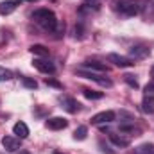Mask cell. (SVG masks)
Returning <instances> with one entry per match:
<instances>
[{"instance_id":"obj_23","label":"cell","mask_w":154,"mask_h":154,"mask_svg":"<svg viewBox=\"0 0 154 154\" xmlns=\"http://www.w3.org/2000/svg\"><path fill=\"white\" fill-rule=\"evenodd\" d=\"M22 84H23L25 88H29V90H36V88H38V82L32 81V79H29V77H22Z\"/></svg>"},{"instance_id":"obj_30","label":"cell","mask_w":154,"mask_h":154,"mask_svg":"<svg viewBox=\"0 0 154 154\" xmlns=\"http://www.w3.org/2000/svg\"><path fill=\"white\" fill-rule=\"evenodd\" d=\"M84 2H90V4H95L97 0H84Z\"/></svg>"},{"instance_id":"obj_29","label":"cell","mask_w":154,"mask_h":154,"mask_svg":"<svg viewBox=\"0 0 154 154\" xmlns=\"http://www.w3.org/2000/svg\"><path fill=\"white\" fill-rule=\"evenodd\" d=\"M18 154H31V152H29V151H22V149H20V152H18Z\"/></svg>"},{"instance_id":"obj_3","label":"cell","mask_w":154,"mask_h":154,"mask_svg":"<svg viewBox=\"0 0 154 154\" xmlns=\"http://www.w3.org/2000/svg\"><path fill=\"white\" fill-rule=\"evenodd\" d=\"M77 75L84 77V79H90V81H95V82H99V84H100V86H104V88H111V86H113L111 79L104 77V75H102V72H93V70L79 68V70H77Z\"/></svg>"},{"instance_id":"obj_21","label":"cell","mask_w":154,"mask_h":154,"mask_svg":"<svg viewBox=\"0 0 154 154\" xmlns=\"http://www.w3.org/2000/svg\"><path fill=\"white\" fill-rule=\"evenodd\" d=\"M11 79H13V72L9 68H5V66H0V82L11 81Z\"/></svg>"},{"instance_id":"obj_31","label":"cell","mask_w":154,"mask_h":154,"mask_svg":"<svg viewBox=\"0 0 154 154\" xmlns=\"http://www.w3.org/2000/svg\"><path fill=\"white\" fill-rule=\"evenodd\" d=\"M16 2H22V0H16ZM29 2H32V0H29Z\"/></svg>"},{"instance_id":"obj_1","label":"cell","mask_w":154,"mask_h":154,"mask_svg":"<svg viewBox=\"0 0 154 154\" xmlns=\"http://www.w3.org/2000/svg\"><path fill=\"white\" fill-rule=\"evenodd\" d=\"M31 18L38 23L41 29H45L47 32H59V31L65 29V27L59 25V20L56 18V14H54L50 9H45V7L36 9V11L31 14Z\"/></svg>"},{"instance_id":"obj_12","label":"cell","mask_w":154,"mask_h":154,"mask_svg":"<svg viewBox=\"0 0 154 154\" xmlns=\"http://www.w3.org/2000/svg\"><path fill=\"white\" fill-rule=\"evenodd\" d=\"M140 14L143 16L145 22H154V0L142 2V11H140Z\"/></svg>"},{"instance_id":"obj_14","label":"cell","mask_w":154,"mask_h":154,"mask_svg":"<svg viewBox=\"0 0 154 154\" xmlns=\"http://www.w3.org/2000/svg\"><path fill=\"white\" fill-rule=\"evenodd\" d=\"M16 0H4V2H0V14L2 16H7V14H11V13H14L16 11Z\"/></svg>"},{"instance_id":"obj_2","label":"cell","mask_w":154,"mask_h":154,"mask_svg":"<svg viewBox=\"0 0 154 154\" xmlns=\"http://www.w3.org/2000/svg\"><path fill=\"white\" fill-rule=\"evenodd\" d=\"M113 9L120 16H136L142 11V0H115L113 2Z\"/></svg>"},{"instance_id":"obj_20","label":"cell","mask_w":154,"mask_h":154,"mask_svg":"<svg viewBox=\"0 0 154 154\" xmlns=\"http://www.w3.org/2000/svg\"><path fill=\"white\" fill-rule=\"evenodd\" d=\"M86 134H88V127L86 125H79L75 131H74V140H79L81 142V140L86 138Z\"/></svg>"},{"instance_id":"obj_28","label":"cell","mask_w":154,"mask_h":154,"mask_svg":"<svg viewBox=\"0 0 154 154\" xmlns=\"http://www.w3.org/2000/svg\"><path fill=\"white\" fill-rule=\"evenodd\" d=\"M151 77H152V79H154V65H152V66H151Z\"/></svg>"},{"instance_id":"obj_26","label":"cell","mask_w":154,"mask_h":154,"mask_svg":"<svg viewBox=\"0 0 154 154\" xmlns=\"http://www.w3.org/2000/svg\"><path fill=\"white\" fill-rule=\"evenodd\" d=\"M75 38H84V29H82L81 23L75 25Z\"/></svg>"},{"instance_id":"obj_25","label":"cell","mask_w":154,"mask_h":154,"mask_svg":"<svg viewBox=\"0 0 154 154\" xmlns=\"http://www.w3.org/2000/svg\"><path fill=\"white\" fill-rule=\"evenodd\" d=\"M99 147H100V151H102L104 154H115V151H111V149H109V145H108V143H104L102 140L99 142Z\"/></svg>"},{"instance_id":"obj_17","label":"cell","mask_w":154,"mask_h":154,"mask_svg":"<svg viewBox=\"0 0 154 154\" xmlns=\"http://www.w3.org/2000/svg\"><path fill=\"white\" fill-rule=\"evenodd\" d=\"M133 154H154V143H142L134 147Z\"/></svg>"},{"instance_id":"obj_5","label":"cell","mask_w":154,"mask_h":154,"mask_svg":"<svg viewBox=\"0 0 154 154\" xmlns=\"http://www.w3.org/2000/svg\"><path fill=\"white\" fill-rule=\"evenodd\" d=\"M108 61H109V63H113V65L118 66V68H129V66H134V61H133L131 57L120 56V54H115V52L108 54Z\"/></svg>"},{"instance_id":"obj_4","label":"cell","mask_w":154,"mask_h":154,"mask_svg":"<svg viewBox=\"0 0 154 154\" xmlns=\"http://www.w3.org/2000/svg\"><path fill=\"white\" fill-rule=\"evenodd\" d=\"M115 118H116V113L111 111V109H108V111H100V113H97V115L91 116V124H93V125H108V124H111Z\"/></svg>"},{"instance_id":"obj_6","label":"cell","mask_w":154,"mask_h":154,"mask_svg":"<svg viewBox=\"0 0 154 154\" xmlns=\"http://www.w3.org/2000/svg\"><path fill=\"white\" fill-rule=\"evenodd\" d=\"M59 104H61V108H63L66 113H72V115L81 109V104L77 102L74 97H68V95H61V97H59Z\"/></svg>"},{"instance_id":"obj_10","label":"cell","mask_w":154,"mask_h":154,"mask_svg":"<svg viewBox=\"0 0 154 154\" xmlns=\"http://www.w3.org/2000/svg\"><path fill=\"white\" fill-rule=\"evenodd\" d=\"M109 140L113 142V145L120 147V149H125L131 145V138L125 134H120V133H109Z\"/></svg>"},{"instance_id":"obj_9","label":"cell","mask_w":154,"mask_h":154,"mask_svg":"<svg viewBox=\"0 0 154 154\" xmlns=\"http://www.w3.org/2000/svg\"><path fill=\"white\" fill-rule=\"evenodd\" d=\"M2 145L7 152H16L22 149V143H20V138L18 136H4L2 138Z\"/></svg>"},{"instance_id":"obj_7","label":"cell","mask_w":154,"mask_h":154,"mask_svg":"<svg viewBox=\"0 0 154 154\" xmlns=\"http://www.w3.org/2000/svg\"><path fill=\"white\" fill-rule=\"evenodd\" d=\"M149 56H151V48L145 47V45H134V47L129 48V57H131L133 61H136V59H145V57H149Z\"/></svg>"},{"instance_id":"obj_15","label":"cell","mask_w":154,"mask_h":154,"mask_svg":"<svg viewBox=\"0 0 154 154\" xmlns=\"http://www.w3.org/2000/svg\"><path fill=\"white\" fill-rule=\"evenodd\" d=\"M13 133H14L20 140H23V138L29 136V127H27L25 122H16V124L13 125Z\"/></svg>"},{"instance_id":"obj_27","label":"cell","mask_w":154,"mask_h":154,"mask_svg":"<svg viewBox=\"0 0 154 154\" xmlns=\"http://www.w3.org/2000/svg\"><path fill=\"white\" fill-rule=\"evenodd\" d=\"M145 95H152L154 97V82H149L145 86Z\"/></svg>"},{"instance_id":"obj_8","label":"cell","mask_w":154,"mask_h":154,"mask_svg":"<svg viewBox=\"0 0 154 154\" xmlns=\"http://www.w3.org/2000/svg\"><path fill=\"white\" fill-rule=\"evenodd\" d=\"M32 66L39 70L41 74H48V75H52L54 72H56V66L50 63V61H47L45 57H36L34 61H32Z\"/></svg>"},{"instance_id":"obj_24","label":"cell","mask_w":154,"mask_h":154,"mask_svg":"<svg viewBox=\"0 0 154 154\" xmlns=\"http://www.w3.org/2000/svg\"><path fill=\"white\" fill-rule=\"evenodd\" d=\"M45 84H47V86H52V88H57V90H63V84H61L59 81L52 79V77H47V79H45Z\"/></svg>"},{"instance_id":"obj_11","label":"cell","mask_w":154,"mask_h":154,"mask_svg":"<svg viewBox=\"0 0 154 154\" xmlns=\"http://www.w3.org/2000/svg\"><path fill=\"white\" fill-rule=\"evenodd\" d=\"M66 125H68V120L63 118V116H52V118L47 120V127L52 129V131H61V129H65Z\"/></svg>"},{"instance_id":"obj_13","label":"cell","mask_w":154,"mask_h":154,"mask_svg":"<svg viewBox=\"0 0 154 154\" xmlns=\"http://www.w3.org/2000/svg\"><path fill=\"white\" fill-rule=\"evenodd\" d=\"M81 68L93 70V72H108L106 65H102V63H99V61H95V59H86V61L82 63V66H81Z\"/></svg>"},{"instance_id":"obj_16","label":"cell","mask_w":154,"mask_h":154,"mask_svg":"<svg viewBox=\"0 0 154 154\" xmlns=\"http://www.w3.org/2000/svg\"><path fill=\"white\" fill-rule=\"evenodd\" d=\"M142 111L147 115H154V97L152 95H145L142 100Z\"/></svg>"},{"instance_id":"obj_22","label":"cell","mask_w":154,"mask_h":154,"mask_svg":"<svg viewBox=\"0 0 154 154\" xmlns=\"http://www.w3.org/2000/svg\"><path fill=\"white\" fill-rule=\"evenodd\" d=\"M124 81H125L131 88H134V90L140 86V84H138V81H136V77L133 75V74H125V75H124Z\"/></svg>"},{"instance_id":"obj_19","label":"cell","mask_w":154,"mask_h":154,"mask_svg":"<svg viewBox=\"0 0 154 154\" xmlns=\"http://www.w3.org/2000/svg\"><path fill=\"white\" fill-rule=\"evenodd\" d=\"M82 93H84L86 99H91V100H99V99H102V95H104L102 91H95V90H88V88H84Z\"/></svg>"},{"instance_id":"obj_18","label":"cell","mask_w":154,"mask_h":154,"mask_svg":"<svg viewBox=\"0 0 154 154\" xmlns=\"http://www.w3.org/2000/svg\"><path fill=\"white\" fill-rule=\"evenodd\" d=\"M29 50H31L34 56H38V57H48V48H47L45 45H32Z\"/></svg>"},{"instance_id":"obj_32","label":"cell","mask_w":154,"mask_h":154,"mask_svg":"<svg viewBox=\"0 0 154 154\" xmlns=\"http://www.w3.org/2000/svg\"><path fill=\"white\" fill-rule=\"evenodd\" d=\"M54 154H59V152H54Z\"/></svg>"}]
</instances>
